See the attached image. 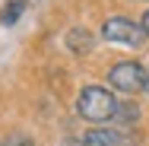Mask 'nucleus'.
<instances>
[{"mask_svg": "<svg viewBox=\"0 0 149 146\" xmlns=\"http://www.w3.org/2000/svg\"><path fill=\"white\" fill-rule=\"evenodd\" d=\"M118 98L102 86H86L79 95H76V111L83 121L89 124H105V121H114L118 115Z\"/></svg>", "mask_w": 149, "mask_h": 146, "instance_id": "nucleus-1", "label": "nucleus"}, {"mask_svg": "<svg viewBox=\"0 0 149 146\" xmlns=\"http://www.w3.org/2000/svg\"><path fill=\"white\" fill-rule=\"evenodd\" d=\"M102 38L111 41V45L140 48V45L146 41V32H143L140 22H133V19H127V16H111V19H105V26H102Z\"/></svg>", "mask_w": 149, "mask_h": 146, "instance_id": "nucleus-2", "label": "nucleus"}, {"mask_svg": "<svg viewBox=\"0 0 149 146\" xmlns=\"http://www.w3.org/2000/svg\"><path fill=\"white\" fill-rule=\"evenodd\" d=\"M108 83L118 89V92H127V95H136L146 86V67L136 64V60H120L108 70Z\"/></svg>", "mask_w": 149, "mask_h": 146, "instance_id": "nucleus-3", "label": "nucleus"}, {"mask_svg": "<svg viewBox=\"0 0 149 146\" xmlns=\"http://www.w3.org/2000/svg\"><path fill=\"white\" fill-rule=\"evenodd\" d=\"M86 146H130V140L120 133L118 127H95L83 137Z\"/></svg>", "mask_w": 149, "mask_h": 146, "instance_id": "nucleus-4", "label": "nucleus"}, {"mask_svg": "<svg viewBox=\"0 0 149 146\" xmlns=\"http://www.w3.org/2000/svg\"><path fill=\"white\" fill-rule=\"evenodd\" d=\"M63 41H67V48H70L73 54H89V51H92V45H95L92 32H86V29H70Z\"/></svg>", "mask_w": 149, "mask_h": 146, "instance_id": "nucleus-5", "label": "nucleus"}, {"mask_svg": "<svg viewBox=\"0 0 149 146\" xmlns=\"http://www.w3.org/2000/svg\"><path fill=\"white\" fill-rule=\"evenodd\" d=\"M136 117H140V108H136L133 102H120V105H118V115H114V124H118V127H130Z\"/></svg>", "mask_w": 149, "mask_h": 146, "instance_id": "nucleus-6", "label": "nucleus"}, {"mask_svg": "<svg viewBox=\"0 0 149 146\" xmlns=\"http://www.w3.org/2000/svg\"><path fill=\"white\" fill-rule=\"evenodd\" d=\"M22 10H26V0H10V3L0 10V22H3V26H16V19L22 16Z\"/></svg>", "mask_w": 149, "mask_h": 146, "instance_id": "nucleus-7", "label": "nucleus"}, {"mask_svg": "<svg viewBox=\"0 0 149 146\" xmlns=\"http://www.w3.org/2000/svg\"><path fill=\"white\" fill-rule=\"evenodd\" d=\"M0 146H35V143H32L29 137H22V133H13L10 140H3Z\"/></svg>", "mask_w": 149, "mask_h": 146, "instance_id": "nucleus-8", "label": "nucleus"}, {"mask_svg": "<svg viewBox=\"0 0 149 146\" xmlns=\"http://www.w3.org/2000/svg\"><path fill=\"white\" fill-rule=\"evenodd\" d=\"M140 26H143V32H146V38H149V10L143 13V19H140Z\"/></svg>", "mask_w": 149, "mask_h": 146, "instance_id": "nucleus-9", "label": "nucleus"}, {"mask_svg": "<svg viewBox=\"0 0 149 146\" xmlns=\"http://www.w3.org/2000/svg\"><path fill=\"white\" fill-rule=\"evenodd\" d=\"M63 146H86L83 140H63Z\"/></svg>", "mask_w": 149, "mask_h": 146, "instance_id": "nucleus-10", "label": "nucleus"}, {"mask_svg": "<svg viewBox=\"0 0 149 146\" xmlns=\"http://www.w3.org/2000/svg\"><path fill=\"white\" fill-rule=\"evenodd\" d=\"M143 92H149V67H146V86H143Z\"/></svg>", "mask_w": 149, "mask_h": 146, "instance_id": "nucleus-11", "label": "nucleus"}]
</instances>
